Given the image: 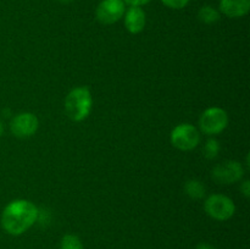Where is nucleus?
<instances>
[{
    "instance_id": "nucleus-5",
    "label": "nucleus",
    "mask_w": 250,
    "mask_h": 249,
    "mask_svg": "<svg viewBox=\"0 0 250 249\" xmlns=\"http://www.w3.org/2000/svg\"><path fill=\"white\" fill-rule=\"evenodd\" d=\"M171 144L178 150L189 151L198 146L200 142V132L190 124H177L170 136Z\"/></svg>"
},
{
    "instance_id": "nucleus-20",
    "label": "nucleus",
    "mask_w": 250,
    "mask_h": 249,
    "mask_svg": "<svg viewBox=\"0 0 250 249\" xmlns=\"http://www.w3.org/2000/svg\"><path fill=\"white\" fill-rule=\"evenodd\" d=\"M2 134H4V124L0 121V137H1Z\"/></svg>"
},
{
    "instance_id": "nucleus-3",
    "label": "nucleus",
    "mask_w": 250,
    "mask_h": 249,
    "mask_svg": "<svg viewBox=\"0 0 250 249\" xmlns=\"http://www.w3.org/2000/svg\"><path fill=\"white\" fill-rule=\"evenodd\" d=\"M229 114L221 107L212 106L204 110L199 117V128L208 136H215L226 129L229 126Z\"/></svg>"
},
{
    "instance_id": "nucleus-6",
    "label": "nucleus",
    "mask_w": 250,
    "mask_h": 249,
    "mask_svg": "<svg viewBox=\"0 0 250 249\" xmlns=\"http://www.w3.org/2000/svg\"><path fill=\"white\" fill-rule=\"evenodd\" d=\"M244 175V167L239 161L227 160L219 164L211 172L212 180L219 185H233L242 180Z\"/></svg>"
},
{
    "instance_id": "nucleus-19",
    "label": "nucleus",
    "mask_w": 250,
    "mask_h": 249,
    "mask_svg": "<svg viewBox=\"0 0 250 249\" xmlns=\"http://www.w3.org/2000/svg\"><path fill=\"white\" fill-rule=\"evenodd\" d=\"M56 1H59L60 4H70V2H72L73 0H56Z\"/></svg>"
},
{
    "instance_id": "nucleus-14",
    "label": "nucleus",
    "mask_w": 250,
    "mask_h": 249,
    "mask_svg": "<svg viewBox=\"0 0 250 249\" xmlns=\"http://www.w3.org/2000/svg\"><path fill=\"white\" fill-rule=\"evenodd\" d=\"M220 151V143L216 141V139L211 138L208 139L207 143H205L204 149H203V153H204V156L209 160L211 159H215L217 155H219Z\"/></svg>"
},
{
    "instance_id": "nucleus-9",
    "label": "nucleus",
    "mask_w": 250,
    "mask_h": 249,
    "mask_svg": "<svg viewBox=\"0 0 250 249\" xmlns=\"http://www.w3.org/2000/svg\"><path fill=\"white\" fill-rule=\"evenodd\" d=\"M124 23L131 34H138L146 28V11L141 6H129L124 15Z\"/></svg>"
},
{
    "instance_id": "nucleus-1",
    "label": "nucleus",
    "mask_w": 250,
    "mask_h": 249,
    "mask_svg": "<svg viewBox=\"0 0 250 249\" xmlns=\"http://www.w3.org/2000/svg\"><path fill=\"white\" fill-rule=\"evenodd\" d=\"M38 208L26 199H15L1 212V227L11 236H20L28 231L38 219Z\"/></svg>"
},
{
    "instance_id": "nucleus-16",
    "label": "nucleus",
    "mask_w": 250,
    "mask_h": 249,
    "mask_svg": "<svg viewBox=\"0 0 250 249\" xmlns=\"http://www.w3.org/2000/svg\"><path fill=\"white\" fill-rule=\"evenodd\" d=\"M151 0H124V2L128 6H144V5L149 4Z\"/></svg>"
},
{
    "instance_id": "nucleus-10",
    "label": "nucleus",
    "mask_w": 250,
    "mask_h": 249,
    "mask_svg": "<svg viewBox=\"0 0 250 249\" xmlns=\"http://www.w3.org/2000/svg\"><path fill=\"white\" fill-rule=\"evenodd\" d=\"M220 12L229 19H241L250 11V0H220Z\"/></svg>"
},
{
    "instance_id": "nucleus-2",
    "label": "nucleus",
    "mask_w": 250,
    "mask_h": 249,
    "mask_svg": "<svg viewBox=\"0 0 250 249\" xmlns=\"http://www.w3.org/2000/svg\"><path fill=\"white\" fill-rule=\"evenodd\" d=\"M93 107V97L87 87H76L65 98V111L68 119L81 122L89 116Z\"/></svg>"
},
{
    "instance_id": "nucleus-17",
    "label": "nucleus",
    "mask_w": 250,
    "mask_h": 249,
    "mask_svg": "<svg viewBox=\"0 0 250 249\" xmlns=\"http://www.w3.org/2000/svg\"><path fill=\"white\" fill-rule=\"evenodd\" d=\"M241 190L247 198L250 197V181L246 180L241 185Z\"/></svg>"
},
{
    "instance_id": "nucleus-13",
    "label": "nucleus",
    "mask_w": 250,
    "mask_h": 249,
    "mask_svg": "<svg viewBox=\"0 0 250 249\" xmlns=\"http://www.w3.org/2000/svg\"><path fill=\"white\" fill-rule=\"evenodd\" d=\"M60 249H84L82 241L75 234H65L61 238Z\"/></svg>"
},
{
    "instance_id": "nucleus-4",
    "label": "nucleus",
    "mask_w": 250,
    "mask_h": 249,
    "mask_svg": "<svg viewBox=\"0 0 250 249\" xmlns=\"http://www.w3.org/2000/svg\"><path fill=\"white\" fill-rule=\"evenodd\" d=\"M204 210L216 221H227L236 212V205L229 197L220 193L209 195L204 203Z\"/></svg>"
},
{
    "instance_id": "nucleus-12",
    "label": "nucleus",
    "mask_w": 250,
    "mask_h": 249,
    "mask_svg": "<svg viewBox=\"0 0 250 249\" xmlns=\"http://www.w3.org/2000/svg\"><path fill=\"white\" fill-rule=\"evenodd\" d=\"M198 19L205 24H214L220 20V11L210 5H204L198 11Z\"/></svg>"
},
{
    "instance_id": "nucleus-7",
    "label": "nucleus",
    "mask_w": 250,
    "mask_h": 249,
    "mask_svg": "<svg viewBox=\"0 0 250 249\" xmlns=\"http://www.w3.org/2000/svg\"><path fill=\"white\" fill-rule=\"evenodd\" d=\"M125 11L124 0H102L95 10V16L102 24H114L124 17Z\"/></svg>"
},
{
    "instance_id": "nucleus-8",
    "label": "nucleus",
    "mask_w": 250,
    "mask_h": 249,
    "mask_svg": "<svg viewBox=\"0 0 250 249\" xmlns=\"http://www.w3.org/2000/svg\"><path fill=\"white\" fill-rule=\"evenodd\" d=\"M38 127V117L32 112H20L12 117L10 122V131L17 138H28L33 136Z\"/></svg>"
},
{
    "instance_id": "nucleus-15",
    "label": "nucleus",
    "mask_w": 250,
    "mask_h": 249,
    "mask_svg": "<svg viewBox=\"0 0 250 249\" xmlns=\"http://www.w3.org/2000/svg\"><path fill=\"white\" fill-rule=\"evenodd\" d=\"M165 6L170 7L173 10H181L188 5L190 0H160Z\"/></svg>"
},
{
    "instance_id": "nucleus-18",
    "label": "nucleus",
    "mask_w": 250,
    "mask_h": 249,
    "mask_svg": "<svg viewBox=\"0 0 250 249\" xmlns=\"http://www.w3.org/2000/svg\"><path fill=\"white\" fill-rule=\"evenodd\" d=\"M195 249H217L216 247H214L212 244L207 243V242H203V243H199Z\"/></svg>"
},
{
    "instance_id": "nucleus-11",
    "label": "nucleus",
    "mask_w": 250,
    "mask_h": 249,
    "mask_svg": "<svg viewBox=\"0 0 250 249\" xmlns=\"http://www.w3.org/2000/svg\"><path fill=\"white\" fill-rule=\"evenodd\" d=\"M185 193L192 199H202L207 194V188L200 181L189 180L185 183Z\"/></svg>"
}]
</instances>
